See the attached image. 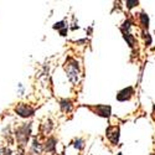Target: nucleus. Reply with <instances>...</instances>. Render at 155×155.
I'll return each instance as SVG.
<instances>
[{"mask_svg":"<svg viewBox=\"0 0 155 155\" xmlns=\"http://www.w3.org/2000/svg\"><path fill=\"white\" fill-rule=\"evenodd\" d=\"M140 21H141V25L144 26V29H148V26H149V16L145 14V12H141L140 14Z\"/></svg>","mask_w":155,"mask_h":155,"instance_id":"1a4fd4ad","label":"nucleus"},{"mask_svg":"<svg viewBox=\"0 0 155 155\" xmlns=\"http://www.w3.org/2000/svg\"><path fill=\"white\" fill-rule=\"evenodd\" d=\"M117 155H122V153H118V154H117Z\"/></svg>","mask_w":155,"mask_h":155,"instance_id":"f3484780","label":"nucleus"},{"mask_svg":"<svg viewBox=\"0 0 155 155\" xmlns=\"http://www.w3.org/2000/svg\"><path fill=\"white\" fill-rule=\"evenodd\" d=\"M138 4V2H127V6L129 8V9H132L134 5H137Z\"/></svg>","mask_w":155,"mask_h":155,"instance_id":"2eb2a0df","label":"nucleus"},{"mask_svg":"<svg viewBox=\"0 0 155 155\" xmlns=\"http://www.w3.org/2000/svg\"><path fill=\"white\" fill-rule=\"evenodd\" d=\"M66 32H67V28H64L63 30H61V35H62V36L66 35Z\"/></svg>","mask_w":155,"mask_h":155,"instance_id":"dca6fc26","label":"nucleus"},{"mask_svg":"<svg viewBox=\"0 0 155 155\" xmlns=\"http://www.w3.org/2000/svg\"><path fill=\"white\" fill-rule=\"evenodd\" d=\"M41 151V148H40V144L37 143V140L34 141V145H32V153L36 155V154H40Z\"/></svg>","mask_w":155,"mask_h":155,"instance_id":"9b49d317","label":"nucleus"},{"mask_svg":"<svg viewBox=\"0 0 155 155\" xmlns=\"http://www.w3.org/2000/svg\"><path fill=\"white\" fill-rule=\"evenodd\" d=\"M98 115L101 117H104V118H108L110 115V107L109 106H97V107H93L92 108Z\"/></svg>","mask_w":155,"mask_h":155,"instance_id":"423d86ee","label":"nucleus"},{"mask_svg":"<svg viewBox=\"0 0 155 155\" xmlns=\"http://www.w3.org/2000/svg\"><path fill=\"white\" fill-rule=\"evenodd\" d=\"M123 34H124V38L127 40L128 45L130 46V47H133L134 46V42H135V38L133 37V35H130L129 32H123Z\"/></svg>","mask_w":155,"mask_h":155,"instance_id":"9d476101","label":"nucleus"},{"mask_svg":"<svg viewBox=\"0 0 155 155\" xmlns=\"http://www.w3.org/2000/svg\"><path fill=\"white\" fill-rule=\"evenodd\" d=\"M154 110H155V104H154Z\"/></svg>","mask_w":155,"mask_h":155,"instance_id":"a211bd4d","label":"nucleus"},{"mask_svg":"<svg viewBox=\"0 0 155 155\" xmlns=\"http://www.w3.org/2000/svg\"><path fill=\"white\" fill-rule=\"evenodd\" d=\"M29 137H30V124L29 125L25 124V125L16 129V138L22 145H25L28 143Z\"/></svg>","mask_w":155,"mask_h":155,"instance_id":"f03ea898","label":"nucleus"},{"mask_svg":"<svg viewBox=\"0 0 155 155\" xmlns=\"http://www.w3.org/2000/svg\"><path fill=\"white\" fill-rule=\"evenodd\" d=\"M145 44H147V46H149L151 44V37H150V35L148 32L145 34Z\"/></svg>","mask_w":155,"mask_h":155,"instance_id":"ddd939ff","label":"nucleus"},{"mask_svg":"<svg viewBox=\"0 0 155 155\" xmlns=\"http://www.w3.org/2000/svg\"><path fill=\"white\" fill-rule=\"evenodd\" d=\"M61 108H62V110H64V112H70V110L72 109L71 102L67 101V99H62V101H61Z\"/></svg>","mask_w":155,"mask_h":155,"instance_id":"6e6552de","label":"nucleus"},{"mask_svg":"<svg viewBox=\"0 0 155 155\" xmlns=\"http://www.w3.org/2000/svg\"><path fill=\"white\" fill-rule=\"evenodd\" d=\"M66 72H67V76L70 81L76 84L77 81H78V62L74 61V60H68V62L66 63Z\"/></svg>","mask_w":155,"mask_h":155,"instance_id":"f257e3e1","label":"nucleus"},{"mask_svg":"<svg viewBox=\"0 0 155 155\" xmlns=\"http://www.w3.org/2000/svg\"><path fill=\"white\" fill-rule=\"evenodd\" d=\"M107 137L113 145H117L119 141V128L118 127H108Z\"/></svg>","mask_w":155,"mask_h":155,"instance_id":"20e7f679","label":"nucleus"},{"mask_svg":"<svg viewBox=\"0 0 155 155\" xmlns=\"http://www.w3.org/2000/svg\"><path fill=\"white\" fill-rule=\"evenodd\" d=\"M62 28H64V22L63 21L55 24V26H54V29H62Z\"/></svg>","mask_w":155,"mask_h":155,"instance_id":"4468645a","label":"nucleus"},{"mask_svg":"<svg viewBox=\"0 0 155 155\" xmlns=\"http://www.w3.org/2000/svg\"><path fill=\"white\" fill-rule=\"evenodd\" d=\"M74 147L77 148V149H83V140L82 139H76V141H74Z\"/></svg>","mask_w":155,"mask_h":155,"instance_id":"f8f14e48","label":"nucleus"},{"mask_svg":"<svg viewBox=\"0 0 155 155\" xmlns=\"http://www.w3.org/2000/svg\"><path fill=\"white\" fill-rule=\"evenodd\" d=\"M15 113L19 114L22 118H29V117H32L34 115L35 109L28 104H25V103H20V104H18L15 107Z\"/></svg>","mask_w":155,"mask_h":155,"instance_id":"7ed1b4c3","label":"nucleus"},{"mask_svg":"<svg viewBox=\"0 0 155 155\" xmlns=\"http://www.w3.org/2000/svg\"><path fill=\"white\" fill-rule=\"evenodd\" d=\"M134 94V88L133 87H127L124 89H122V91L118 92L117 94V99L119 102H125V101H129Z\"/></svg>","mask_w":155,"mask_h":155,"instance_id":"39448f33","label":"nucleus"},{"mask_svg":"<svg viewBox=\"0 0 155 155\" xmlns=\"http://www.w3.org/2000/svg\"><path fill=\"white\" fill-rule=\"evenodd\" d=\"M55 147H56V139L55 138H48L47 141H46V144H45V149L47 151H54Z\"/></svg>","mask_w":155,"mask_h":155,"instance_id":"0eeeda50","label":"nucleus"}]
</instances>
